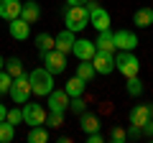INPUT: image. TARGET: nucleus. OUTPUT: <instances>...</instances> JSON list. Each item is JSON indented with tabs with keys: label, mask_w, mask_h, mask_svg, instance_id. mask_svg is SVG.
Returning a JSON list of instances; mask_svg holds the SVG:
<instances>
[{
	"label": "nucleus",
	"mask_w": 153,
	"mask_h": 143,
	"mask_svg": "<svg viewBox=\"0 0 153 143\" xmlns=\"http://www.w3.org/2000/svg\"><path fill=\"white\" fill-rule=\"evenodd\" d=\"M5 120H8V123H13V125H18V123L23 120V110H16V107H13V110H8Z\"/></svg>",
	"instance_id": "7c9ffc66"
},
{
	"label": "nucleus",
	"mask_w": 153,
	"mask_h": 143,
	"mask_svg": "<svg viewBox=\"0 0 153 143\" xmlns=\"http://www.w3.org/2000/svg\"><path fill=\"white\" fill-rule=\"evenodd\" d=\"M36 49H38V54L56 49V39L51 36V33H38V36H36Z\"/></svg>",
	"instance_id": "412c9836"
},
{
	"label": "nucleus",
	"mask_w": 153,
	"mask_h": 143,
	"mask_svg": "<svg viewBox=\"0 0 153 143\" xmlns=\"http://www.w3.org/2000/svg\"><path fill=\"white\" fill-rule=\"evenodd\" d=\"M115 69L128 79V77H135V74H138L140 61H138V56L133 54V51H120V54L115 56Z\"/></svg>",
	"instance_id": "7ed1b4c3"
},
{
	"label": "nucleus",
	"mask_w": 153,
	"mask_h": 143,
	"mask_svg": "<svg viewBox=\"0 0 153 143\" xmlns=\"http://www.w3.org/2000/svg\"><path fill=\"white\" fill-rule=\"evenodd\" d=\"M46 123H49L51 128H59L61 123H64V112H51V115H46Z\"/></svg>",
	"instance_id": "c756f323"
},
{
	"label": "nucleus",
	"mask_w": 153,
	"mask_h": 143,
	"mask_svg": "<svg viewBox=\"0 0 153 143\" xmlns=\"http://www.w3.org/2000/svg\"><path fill=\"white\" fill-rule=\"evenodd\" d=\"M110 141H112V143H125L128 141V130H123V128H112Z\"/></svg>",
	"instance_id": "cd10ccee"
},
{
	"label": "nucleus",
	"mask_w": 153,
	"mask_h": 143,
	"mask_svg": "<svg viewBox=\"0 0 153 143\" xmlns=\"http://www.w3.org/2000/svg\"><path fill=\"white\" fill-rule=\"evenodd\" d=\"M148 120H153V105H135L130 110V123L133 125H146Z\"/></svg>",
	"instance_id": "ddd939ff"
},
{
	"label": "nucleus",
	"mask_w": 153,
	"mask_h": 143,
	"mask_svg": "<svg viewBox=\"0 0 153 143\" xmlns=\"http://www.w3.org/2000/svg\"><path fill=\"white\" fill-rule=\"evenodd\" d=\"M138 136H140V125H133V123H130V130H128V141H135Z\"/></svg>",
	"instance_id": "2f4dec72"
},
{
	"label": "nucleus",
	"mask_w": 153,
	"mask_h": 143,
	"mask_svg": "<svg viewBox=\"0 0 153 143\" xmlns=\"http://www.w3.org/2000/svg\"><path fill=\"white\" fill-rule=\"evenodd\" d=\"M66 5H87V0H66Z\"/></svg>",
	"instance_id": "473e14b6"
},
{
	"label": "nucleus",
	"mask_w": 153,
	"mask_h": 143,
	"mask_svg": "<svg viewBox=\"0 0 153 143\" xmlns=\"http://www.w3.org/2000/svg\"><path fill=\"white\" fill-rule=\"evenodd\" d=\"M92 66H94L97 74H112L115 72V54L112 51H100L97 49V54L92 56Z\"/></svg>",
	"instance_id": "0eeeda50"
},
{
	"label": "nucleus",
	"mask_w": 153,
	"mask_h": 143,
	"mask_svg": "<svg viewBox=\"0 0 153 143\" xmlns=\"http://www.w3.org/2000/svg\"><path fill=\"white\" fill-rule=\"evenodd\" d=\"M13 97V102L16 105H26L28 102V97H31V79H28V74H21V77H16L13 79V84H10V92H8Z\"/></svg>",
	"instance_id": "20e7f679"
},
{
	"label": "nucleus",
	"mask_w": 153,
	"mask_h": 143,
	"mask_svg": "<svg viewBox=\"0 0 153 143\" xmlns=\"http://www.w3.org/2000/svg\"><path fill=\"white\" fill-rule=\"evenodd\" d=\"M79 125H82L84 133H97L100 130V118L94 115V112H82V118H79Z\"/></svg>",
	"instance_id": "a211bd4d"
},
{
	"label": "nucleus",
	"mask_w": 153,
	"mask_h": 143,
	"mask_svg": "<svg viewBox=\"0 0 153 143\" xmlns=\"http://www.w3.org/2000/svg\"><path fill=\"white\" fill-rule=\"evenodd\" d=\"M125 89H128V95H130V97H138V95L143 92V82L138 79V74H135V77H128Z\"/></svg>",
	"instance_id": "a878e982"
},
{
	"label": "nucleus",
	"mask_w": 153,
	"mask_h": 143,
	"mask_svg": "<svg viewBox=\"0 0 153 143\" xmlns=\"http://www.w3.org/2000/svg\"><path fill=\"white\" fill-rule=\"evenodd\" d=\"M41 61L46 64V69L51 74H61L66 69V54H61L59 49H51V51H44L41 54Z\"/></svg>",
	"instance_id": "423d86ee"
},
{
	"label": "nucleus",
	"mask_w": 153,
	"mask_h": 143,
	"mask_svg": "<svg viewBox=\"0 0 153 143\" xmlns=\"http://www.w3.org/2000/svg\"><path fill=\"white\" fill-rule=\"evenodd\" d=\"M61 18H64L66 28H69L71 33L84 31V28L89 26V10H87V5H64Z\"/></svg>",
	"instance_id": "f257e3e1"
},
{
	"label": "nucleus",
	"mask_w": 153,
	"mask_h": 143,
	"mask_svg": "<svg viewBox=\"0 0 153 143\" xmlns=\"http://www.w3.org/2000/svg\"><path fill=\"white\" fill-rule=\"evenodd\" d=\"M94 46H97L100 51H112V54H115V49H117V46H115V33L110 31V28H107V31H100Z\"/></svg>",
	"instance_id": "2eb2a0df"
},
{
	"label": "nucleus",
	"mask_w": 153,
	"mask_h": 143,
	"mask_svg": "<svg viewBox=\"0 0 153 143\" xmlns=\"http://www.w3.org/2000/svg\"><path fill=\"white\" fill-rule=\"evenodd\" d=\"M49 141V130L41 125H33L31 130H28V143H46Z\"/></svg>",
	"instance_id": "4be33fe9"
},
{
	"label": "nucleus",
	"mask_w": 153,
	"mask_h": 143,
	"mask_svg": "<svg viewBox=\"0 0 153 143\" xmlns=\"http://www.w3.org/2000/svg\"><path fill=\"white\" fill-rule=\"evenodd\" d=\"M5 72L10 74L13 79L21 77V74H23V61L18 59V56H10V59H5Z\"/></svg>",
	"instance_id": "5701e85b"
},
{
	"label": "nucleus",
	"mask_w": 153,
	"mask_h": 143,
	"mask_svg": "<svg viewBox=\"0 0 153 143\" xmlns=\"http://www.w3.org/2000/svg\"><path fill=\"white\" fill-rule=\"evenodd\" d=\"M69 95H66V89H51L49 92V107L51 112H66L69 110Z\"/></svg>",
	"instance_id": "9b49d317"
},
{
	"label": "nucleus",
	"mask_w": 153,
	"mask_h": 143,
	"mask_svg": "<svg viewBox=\"0 0 153 143\" xmlns=\"http://www.w3.org/2000/svg\"><path fill=\"white\" fill-rule=\"evenodd\" d=\"M69 110L74 112V115H76V112L82 115V112H84V100H82V97H71V100H69Z\"/></svg>",
	"instance_id": "c85d7f7f"
},
{
	"label": "nucleus",
	"mask_w": 153,
	"mask_h": 143,
	"mask_svg": "<svg viewBox=\"0 0 153 143\" xmlns=\"http://www.w3.org/2000/svg\"><path fill=\"white\" fill-rule=\"evenodd\" d=\"M13 138H16V125L8 123V120H3L0 123V143H10Z\"/></svg>",
	"instance_id": "393cba45"
},
{
	"label": "nucleus",
	"mask_w": 153,
	"mask_h": 143,
	"mask_svg": "<svg viewBox=\"0 0 153 143\" xmlns=\"http://www.w3.org/2000/svg\"><path fill=\"white\" fill-rule=\"evenodd\" d=\"M28 79H31V92L36 97H49V92L54 89V74L46 66L44 69H33L28 74Z\"/></svg>",
	"instance_id": "f03ea898"
},
{
	"label": "nucleus",
	"mask_w": 153,
	"mask_h": 143,
	"mask_svg": "<svg viewBox=\"0 0 153 143\" xmlns=\"http://www.w3.org/2000/svg\"><path fill=\"white\" fill-rule=\"evenodd\" d=\"M133 23L138 28H148L153 26V8H138L135 16H133Z\"/></svg>",
	"instance_id": "6ab92c4d"
},
{
	"label": "nucleus",
	"mask_w": 153,
	"mask_h": 143,
	"mask_svg": "<svg viewBox=\"0 0 153 143\" xmlns=\"http://www.w3.org/2000/svg\"><path fill=\"white\" fill-rule=\"evenodd\" d=\"M23 123L26 125H44L46 123V110L41 107V105H23Z\"/></svg>",
	"instance_id": "6e6552de"
},
{
	"label": "nucleus",
	"mask_w": 153,
	"mask_h": 143,
	"mask_svg": "<svg viewBox=\"0 0 153 143\" xmlns=\"http://www.w3.org/2000/svg\"><path fill=\"white\" fill-rule=\"evenodd\" d=\"M74 33L69 31V28H64V31L59 33V36H56V49L61 51V54H69L71 49H74Z\"/></svg>",
	"instance_id": "dca6fc26"
},
{
	"label": "nucleus",
	"mask_w": 153,
	"mask_h": 143,
	"mask_svg": "<svg viewBox=\"0 0 153 143\" xmlns=\"http://www.w3.org/2000/svg\"><path fill=\"white\" fill-rule=\"evenodd\" d=\"M0 69H5V59L3 56H0Z\"/></svg>",
	"instance_id": "f704fd0d"
},
{
	"label": "nucleus",
	"mask_w": 153,
	"mask_h": 143,
	"mask_svg": "<svg viewBox=\"0 0 153 143\" xmlns=\"http://www.w3.org/2000/svg\"><path fill=\"white\" fill-rule=\"evenodd\" d=\"M71 54H74L79 61H92V56L97 54V46H94V41L79 39V41H74V49H71Z\"/></svg>",
	"instance_id": "9d476101"
},
{
	"label": "nucleus",
	"mask_w": 153,
	"mask_h": 143,
	"mask_svg": "<svg viewBox=\"0 0 153 143\" xmlns=\"http://www.w3.org/2000/svg\"><path fill=\"white\" fill-rule=\"evenodd\" d=\"M94 66H92V61H82V64H76V77H82L84 82H92L94 79Z\"/></svg>",
	"instance_id": "b1692460"
},
{
	"label": "nucleus",
	"mask_w": 153,
	"mask_h": 143,
	"mask_svg": "<svg viewBox=\"0 0 153 143\" xmlns=\"http://www.w3.org/2000/svg\"><path fill=\"white\" fill-rule=\"evenodd\" d=\"M21 18H23V21H28V23H36L38 18H41V5H38L36 0H28V3H23Z\"/></svg>",
	"instance_id": "f3484780"
},
{
	"label": "nucleus",
	"mask_w": 153,
	"mask_h": 143,
	"mask_svg": "<svg viewBox=\"0 0 153 143\" xmlns=\"http://www.w3.org/2000/svg\"><path fill=\"white\" fill-rule=\"evenodd\" d=\"M10 84H13V77L8 74L5 69H0V95H8V92H10Z\"/></svg>",
	"instance_id": "bb28decb"
},
{
	"label": "nucleus",
	"mask_w": 153,
	"mask_h": 143,
	"mask_svg": "<svg viewBox=\"0 0 153 143\" xmlns=\"http://www.w3.org/2000/svg\"><path fill=\"white\" fill-rule=\"evenodd\" d=\"M5 115H8V107H5V105H0V123L5 120Z\"/></svg>",
	"instance_id": "72a5a7b5"
},
{
	"label": "nucleus",
	"mask_w": 153,
	"mask_h": 143,
	"mask_svg": "<svg viewBox=\"0 0 153 143\" xmlns=\"http://www.w3.org/2000/svg\"><path fill=\"white\" fill-rule=\"evenodd\" d=\"M84 87H87V82H84L82 77H76V74H74V77L66 82V87H64V89H66V95H69V97H82Z\"/></svg>",
	"instance_id": "aec40b11"
},
{
	"label": "nucleus",
	"mask_w": 153,
	"mask_h": 143,
	"mask_svg": "<svg viewBox=\"0 0 153 143\" xmlns=\"http://www.w3.org/2000/svg\"><path fill=\"white\" fill-rule=\"evenodd\" d=\"M115 46L120 51H135L138 49V36L128 28H120V31L115 33Z\"/></svg>",
	"instance_id": "1a4fd4ad"
},
{
	"label": "nucleus",
	"mask_w": 153,
	"mask_h": 143,
	"mask_svg": "<svg viewBox=\"0 0 153 143\" xmlns=\"http://www.w3.org/2000/svg\"><path fill=\"white\" fill-rule=\"evenodd\" d=\"M87 10H89V23L94 26V31H107L110 28V13L105 10L100 3L87 0Z\"/></svg>",
	"instance_id": "39448f33"
},
{
	"label": "nucleus",
	"mask_w": 153,
	"mask_h": 143,
	"mask_svg": "<svg viewBox=\"0 0 153 143\" xmlns=\"http://www.w3.org/2000/svg\"><path fill=\"white\" fill-rule=\"evenodd\" d=\"M10 36L16 41H26L28 36H31V23L28 21H23V18H16V21H10Z\"/></svg>",
	"instance_id": "4468645a"
},
{
	"label": "nucleus",
	"mask_w": 153,
	"mask_h": 143,
	"mask_svg": "<svg viewBox=\"0 0 153 143\" xmlns=\"http://www.w3.org/2000/svg\"><path fill=\"white\" fill-rule=\"evenodd\" d=\"M21 10H23L21 0H0V18L3 21H16V18H21Z\"/></svg>",
	"instance_id": "f8f14e48"
}]
</instances>
